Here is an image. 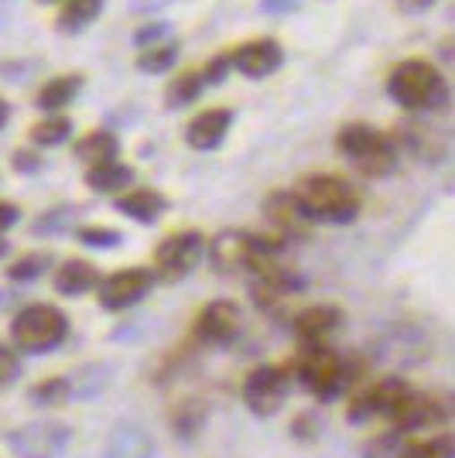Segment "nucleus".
Masks as SVG:
<instances>
[{"mask_svg":"<svg viewBox=\"0 0 455 458\" xmlns=\"http://www.w3.org/2000/svg\"><path fill=\"white\" fill-rule=\"evenodd\" d=\"M21 219V209L14 206V202H0V236L7 233V229H14Z\"/></svg>","mask_w":455,"mask_h":458,"instance_id":"nucleus-36","label":"nucleus"},{"mask_svg":"<svg viewBox=\"0 0 455 458\" xmlns=\"http://www.w3.org/2000/svg\"><path fill=\"white\" fill-rule=\"evenodd\" d=\"M435 0H398L400 11H428Z\"/></svg>","mask_w":455,"mask_h":458,"instance_id":"nucleus-37","label":"nucleus"},{"mask_svg":"<svg viewBox=\"0 0 455 458\" xmlns=\"http://www.w3.org/2000/svg\"><path fill=\"white\" fill-rule=\"evenodd\" d=\"M175 58H178V45L175 41H161V45H144V52L137 55V69L141 72H148V76H161V72H168L171 65H175Z\"/></svg>","mask_w":455,"mask_h":458,"instance_id":"nucleus-27","label":"nucleus"},{"mask_svg":"<svg viewBox=\"0 0 455 458\" xmlns=\"http://www.w3.org/2000/svg\"><path fill=\"white\" fill-rule=\"evenodd\" d=\"M69 428L56 424V420H35V424H24L18 428L7 445L18 458H62L69 448Z\"/></svg>","mask_w":455,"mask_h":458,"instance_id":"nucleus-12","label":"nucleus"},{"mask_svg":"<svg viewBox=\"0 0 455 458\" xmlns=\"http://www.w3.org/2000/svg\"><path fill=\"white\" fill-rule=\"evenodd\" d=\"M4 253H7V243H4V240H0V257H4Z\"/></svg>","mask_w":455,"mask_h":458,"instance_id":"nucleus-39","label":"nucleus"},{"mask_svg":"<svg viewBox=\"0 0 455 458\" xmlns=\"http://www.w3.org/2000/svg\"><path fill=\"white\" fill-rule=\"evenodd\" d=\"M69 380H62V377H52V380H41L28 397L39 403V407H56V403L69 401Z\"/></svg>","mask_w":455,"mask_h":458,"instance_id":"nucleus-30","label":"nucleus"},{"mask_svg":"<svg viewBox=\"0 0 455 458\" xmlns=\"http://www.w3.org/2000/svg\"><path fill=\"white\" fill-rule=\"evenodd\" d=\"M398 458H455L452 435H435V438L411 441Z\"/></svg>","mask_w":455,"mask_h":458,"instance_id":"nucleus-29","label":"nucleus"},{"mask_svg":"<svg viewBox=\"0 0 455 458\" xmlns=\"http://www.w3.org/2000/svg\"><path fill=\"white\" fill-rule=\"evenodd\" d=\"M131 182H133V168L131 165H124L120 157L86 168V185H90L93 191H99V195H114V191L131 189Z\"/></svg>","mask_w":455,"mask_h":458,"instance_id":"nucleus-20","label":"nucleus"},{"mask_svg":"<svg viewBox=\"0 0 455 458\" xmlns=\"http://www.w3.org/2000/svg\"><path fill=\"white\" fill-rule=\"evenodd\" d=\"M415 386L400 377H387V380H377L370 386H363L360 394L349 401V411H346V420L349 424H366L373 418H391V411L398 407Z\"/></svg>","mask_w":455,"mask_h":458,"instance_id":"nucleus-11","label":"nucleus"},{"mask_svg":"<svg viewBox=\"0 0 455 458\" xmlns=\"http://www.w3.org/2000/svg\"><path fill=\"white\" fill-rule=\"evenodd\" d=\"M295 199L308 216V223H329V226H349L363 209L360 191L339 174H308L298 182Z\"/></svg>","mask_w":455,"mask_h":458,"instance_id":"nucleus-2","label":"nucleus"},{"mask_svg":"<svg viewBox=\"0 0 455 458\" xmlns=\"http://www.w3.org/2000/svg\"><path fill=\"white\" fill-rule=\"evenodd\" d=\"M342 322L346 311L339 305H308L291 318V328L302 343H329V335H336Z\"/></svg>","mask_w":455,"mask_h":458,"instance_id":"nucleus-17","label":"nucleus"},{"mask_svg":"<svg viewBox=\"0 0 455 458\" xmlns=\"http://www.w3.org/2000/svg\"><path fill=\"white\" fill-rule=\"evenodd\" d=\"M229 72H233V69H229L227 52H223V55H216V58H209L206 65H202V79H206V86H219V82H227Z\"/></svg>","mask_w":455,"mask_h":458,"instance_id":"nucleus-33","label":"nucleus"},{"mask_svg":"<svg viewBox=\"0 0 455 458\" xmlns=\"http://www.w3.org/2000/svg\"><path fill=\"white\" fill-rule=\"evenodd\" d=\"M7 120H11V103H7L4 96H0V131L7 127Z\"/></svg>","mask_w":455,"mask_h":458,"instance_id":"nucleus-38","label":"nucleus"},{"mask_svg":"<svg viewBox=\"0 0 455 458\" xmlns=\"http://www.w3.org/2000/svg\"><path fill=\"white\" fill-rule=\"evenodd\" d=\"M387 420L394 424V431L411 435V431H421V428H432V424L449 420V401H438V397H428V394L411 390V394L391 411Z\"/></svg>","mask_w":455,"mask_h":458,"instance_id":"nucleus-14","label":"nucleus"},{"mask_svg":"<svg viewBox=\"0 0 455 458\" xmlns=\"http://www.w3.org/2000/svg\"><path fill=\"white\" fill-rule=\"evenodd\" d=\"M264 216L270 219V226H274V233L281 240H302V236H308V216L298 206L295 191H270L264 202Z\"/></svg>","mask_w":455,"mask_h":458,"instance_id":"nucleus-16","label":"nucleus"},{"mask_svg":"<svg viewBox=\"0 0 455 458\" xmlns=\"http://www.w3.org/2000/svg\"><path fill=\"white\" fill-rule=\"evenodd\" d=\"M288 240H281L278 233H247V229H229L219 233L212 240L209 250V260L219 274H236V270H253L267 264V260H278V253L285 250Z\"/></svg>","mask_w":455,"mask_h":458,"instance_id":"nucleus-4","label":"nucleus"},{"mask_svg":"<svg viewBox=\"0 0 455 458\" xmlns=\"http://www.w3.org/2000/svg\"><path fill=\"white\" fill-rule=\"evenodd\" d=\"M387 96L398 103L400 110L411 114H428L449 103V82L442 79L432 62L425 58H408L394 65V72L387 79Z\"/></svg>","mask_w":455,"mask_h":458,"instance_id":"nucleus-3","label":"nucleus"},{"mask_svg":"<svg viewBox=\"0 0 455 458\" xmlns=\"http://www.w3.org/2000/svg\"><path fill=\"white\" fill-rule=\"evenodd\" d=\"M227 58H229V69H236L240 76L267 79L281 69V62H285V48H281L274 38H253V41L236 45L233 52H227Z\"/></svg>","mask_w":455,"mask_h":458,"instance_id":"nucleus-13","label":"nucleus"},{"mask_svg":"<svg viewBox=\"0 0 455 458\" xmlns=\"http://www.w3.org/2000/svg\"><path fill=\"white\" fill-rule=\"evenodd\" d=\"M291 438L315 441L319 438V418H315V414H298L295 424H291Z\"/></svg>","mask_w":455,"mask_h":458,"instance_id":"nucleus-34","label":"nucleus"},{"mask_svg":"<svg viewBox=\"0 0 455 458\" xmlns=\"http://www.w3.org/2000/svg\"><path fill=\"white\" fill-rule=\"evenodd\" d=\"M240 332H244V311H240V305L227 301V298L209 301V305L195 315V325H192L195 343L209 345V349H223V345L236 343Z\"/></svg>","mask_w":455,"mask_h":458,"instance_id":"nucleus-10","label":"nucleus"},{"mask_svg":"<svg viewBox=\"0 0 455 458\" xmlns=\"http://www.w3.org/2000/svg\"><path fill=\"white\" fill-rule=\"evenodd\" d=\"M288 390H291V369L278 363H261L244 377L240 397H244L250 414L274 418L281 411V403L288 401Z\"/></svg>","mask_w":455,"mask_h":458,"instance_id":"nucleus-8","label":"nucleus"},{"mask_svg":"<svg viewBox=\"0 0 455 458\" xmlns=\"http://www.w3.org/2000/svg\"><path fill=\"white\" fill-rule=\"evenodd\" d=\"M79 89H82V76H76V72L56 76L41 86L39 96H35V103H39V110H45V114H58V110H65V106L76 99Z\"/></svg>","mask_w":455,"mask_h":458,"instance_id":"nucleus-22","label":"nucleus"},{"mask_svg":"<svg viewBox=\"0 0 455 458\" xmlns=\"http://www.w3.org/2000/svg\"><path fill=\"white\" fill-rule=\"evenodd\" d=\"M202 89H206L202 69H189V72H182V76L171 79L165 99H168V106H189V103H195V99L202 96Z\"/></svg>","mask_w":455,"mask_h":458,"instance_id":"nucleus-25","label":"nucleus"},{"mask_svg":"<svg viewBox=\"0 0 455 458\" xmlns=\"http://www.w3.org/2000/svg\"><path fill=\"white\" fill-rule=\"evenodd\" d=\"M73 154L90 168V165H103V161H114L120 157V137L110 131H90L86 137H79L73 144Z\"/></svg>","mask_w":455,"mask_h":458,"instance_id":"nucleus-21","label":"nucleus"},{"mask_svg":"<svg viewBox=\"0 0 455 458\" xmlns=\"http://www.w3.org/2000/svg\"><path fill=\"white\" fill-rule=\"evenodd\" d=\"M103 14V0H58V31L76 35Z\"/></svg>","mask_w":455,"mask_h":458,"instance_id":"nucleus-23","label":"nucleus"},{"mask_svg":"<svg viewBox=\"0 0 455 458\" xmlns=\"http://www.w3.org/2000/svg\"><path fill=\"white\" fill-rule=\"evenodd\" d=\"M154 284H158V277L151 267H120L107 277H99L96 298H99L103 311H127L137 301H144L154 291Z\"/></svg>","mask_w":455,"mask_h":458,"instance_id":"nucleus-9","label":"nucleus"},{"mask_svg":"<svg viewBox=\"0 0 455 458\" xmlns=\"http://www.w3.org/2000/svg\"><path fill=\"white\" fill-rule=\"evenodd\" d=\"M229 127H233V110L229 106H209L199 110L185 123V144L192 151H216L227 140Z\"/></svg>","mask_w":455,"mask_h":458,"instance_id":"nucleus-15","label":"nucleus"},{"mask_svg":"<svg viewBox=\"0 0 455 458\" xmlns=\"http://www.w3.org/2000/svg\"><path fill=\"white\" fill-rule=\"evenodd\" d=\"M288 369H291V377H298V383L315 401L329 403L360 383L366 363L356 356H339L325 343H302V352L295 356V366H288Z\"/></svg>","mask_w":455,"mask_h":458,"instance_id":"nucleus-1","label":"nucleus"},{"mask_svg":"<svg viewBox=\"0 0 455 458\" xmlns=\"http://www.w3.org/2000/svg\"><path fill=\"white\" fill-rule=\"evenodd\" d=\"M41 168V157L35 148H21V151H14V172L21 174H31Z\"/></svg>","mask_w":455,"mask_h":458,"instance_id":"nucleus-35","label":"nucleus"},{"mask_svg":"<svg viewBox=\"0 0 455 458\" xmlns=\"http://www.w3.org/2000/svg\"><path fill=\"white\" fill-rule=\"evenodd\" d=\"M107 458H154V445L141 431H116L110 438Z\"/></svg>","mask_w":455,"mask_h":458,"instance_id":"nucleus-26","label":"nucleus"},{"mask_svg":"<svg viewBox=\"0 0 455 458\" xmlns=\"http://www.w3.org/2000/svg\"><path fill=\"white\" fill-rule=\"evenodd\" d=\"M96 284H99V270H96V264L82 260V257L62 260L56 270V277H52V287H56L58 294H65V298L90 294V291H96Z\"/></svg>","mask_w":455,"mask_h":458,"instance_id":"nucleus-19","label":"nucleus"},{"mask_svg":"<svg viewBox=\"0 0 455 458\" xmlns=\"http://www.w3.org/2000/svg\"><path fill=\"white\" fill-rule=\"evenodd\" d=\"M41 4H58V0H41Z\"/></svg>","mask_w":455,"mask_h":458,"instance_id":"nucleus-40","label":"nucleus"},{"mask_svg":"<svg viewBox=\"0 0 455 458\" xmlns=\"http://www.w3.org/2000/svg\"><path fill=\"white\" fill-rule=\"evenodd\" d=\"M28 137H31V148H58L73 137V120L62 114H48L28 131Z\"/></svg>","mask_w":455,"mask_h":458,"instance_id":"nucleus-24","label":"nucleus"},{"mask_svg":"<svg viewBox=\"0 0 455 458\" xmlns=\"http://www.w3.org/2000/svg\"><path fill=\"white\" fill-rule=\"evenodd\" d=\"M339 154L366 178H387L398 165V151L391 134H383L370 123H346L336 134Z\"/></svg>","mask_w":455,"mask_h":458,"instance_id":"nucleus-5","label":"nucleus"},{"mask_svg":"<svg viewBox=\"0 0 455 458\" xmlns=\"http://www.w3.org/2000/svg\"><path fill=\"white\" fill-rule=\"evenodd\" d=\"M206 257V236L199 229H175L154 247V277L158 281H182L199 267Z\"/></svg>","mask_w":455,"mask_h":458,"instance_id":"nucleus-7","label":"nucleus"},{"mask_svg":"<svg viewBox=\"0 0 455 458\" xmlns=\"http://www.w3.org/2000/svg\"><path fill=\"white\" fill-rule=\"evenodd\" d=\"M48 267H52V257L48 253H21L18 260L7 264V277L18 281V284H28V281H39Z\"/></svg>","mask_w":455,"mask_h":458,"instance_id":"nucleus-28","label":"nucleus"},{"mask_svg":"<svg viewBox=\"0 0 455 458\" xmlns=\"http://www.w3.org/2000/svg\"><path fill=\"white\" fill-rule=\"evenodd\" d=\"M21 373H24V363H21L18 349L0 343V390H7L11 383H18Z\"/></svg>","mask_w":455,"mask_h":458,"instance_id":"nucleus-32","label":"nucleus"},{"mask_svg":"<svg viewBox=\"0 0 455 458\" xmlns=\"http://www.w3.org/2000/svg\"><path fill=\"white\" fill-rule=\"evenodd\" d=\"M69 339V315L56 305H28L21 308L11 322V343L18 352H52Z\"/></svg>","mask_w":455,"mask_h":458,"instance_id":"nucleus-6","label":"nucleus"},{"mask_svg":"<svg viewBox=\"0 0 455 458\" xmlns=\"http://www.w3.org/2000/svg\"><path fill=\"white\" fill-rule=\"evenodd\" d=\"M116 212H124V216H131L133 223H144V226H154L165 212H168V199L161 195L158 189L151 185H144V189H124V195H116L114 199Z\"/></svg>","mask_w":455,"mask_h":458,"instance_id":"nucleus-18","label":"nucleus"},{"mask_svg":"<svg viewBox=\"0 0 455 458\" xmlns=\"http://www.w3.org/2000/svg\"><path fill=\"white\" fill-rule=\"evenodd\" d=\"M76 240L82 243V247L110 250V247H120V243H124V233H116V229H107V226H82L76 233Z\"/></svg>","mask_w":455,"mask_h":458,"instance_id":"nucleus-31","label":"nucleus"}]
</instances>
